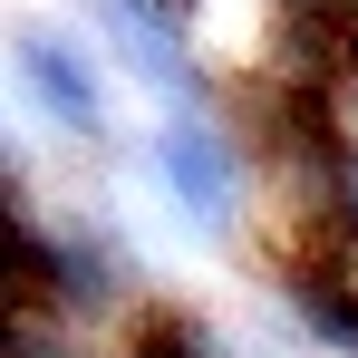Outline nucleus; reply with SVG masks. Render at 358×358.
Wrapping results in <instances>:
<instances>
[{"label":"nucleus","mask_w":358,"mask_h":358,"mask_svg":"<svg viewBox=\"0 0 358 358\" xmlns=\"http://www.w3.org/2000/svg\"><path fill=\"white\" fill-rule=\"evenodd\" d=\"M20 97L59 126L68 145H107V97H97L87 49H78V39H59V29H39V20L20 29Z\"/></svg>","instance_id":"f257e3e1"},{"label":"nucleus","mask_w":358,"mask_h":358,"mask_svg":"<svg viewBox=\"0 0 358 358\" xmlns=\"http://www.w3.org/2000/svg\"><path fill=\"white\" fill-rule=\"evenodd\" d=\"M155 184L175 194L194 223H223V213H233V184H242V145L213 117H175L155 136Z\"/></svg>","instance_id":"f03ea898"}]
</instances>
